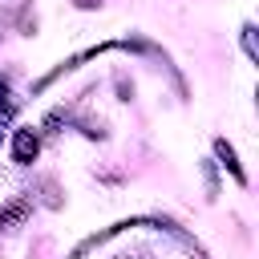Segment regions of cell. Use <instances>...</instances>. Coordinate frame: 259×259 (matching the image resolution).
Instances as JSON below:
<instances>
[{
  "mask_svg": "<svg viewBox=\"0 0 259 259\" xmlns=\"http://www.w3.org/2000/svg\"><path fill=\"white\" fill-rule=\"evenodd\" d=\"M12 150H16V162H32V158H36V150H40V142H36V134H32V130H20Z\"/></svg>",
  "mask_w": 259,
  "mask_h": 259,
  "instance_id": "cell-1",
  "label": "cell"
},
{
  "mask_svg": "<svg viewBox=\"0 0 259 259\" xmlns=\"http://www.w3.org/2000/svg\"><path fill=\"white\" fill-rule=\"evenodd\" d=\"M24 210H28V202H12V206H8V210H0V227H8V223H12V219H20V214H24Z\"/></svg>",
  "mask_w": 259,
  "mask_h": 259,
  "instance_id": "cell-2",
  "label": "cell"
},
{
  "mask_svg": "<svg viewBox=\"0 0 259 259\" xmlns=\"http://www.w3.org/2000/svg\"><path fill=\"white\" fill-rule=\"evenodd\" d=\"M12 113V101H8V89H4V81H0V117H8Z\"/></svg>",
  "mask_w": 259,
  "mask_h": 259,
  "instance_id": "cell-3",
  "label": "cell"
}]
</instances>
